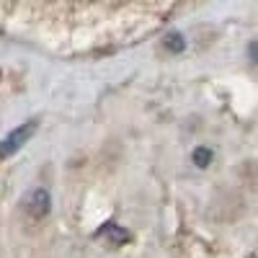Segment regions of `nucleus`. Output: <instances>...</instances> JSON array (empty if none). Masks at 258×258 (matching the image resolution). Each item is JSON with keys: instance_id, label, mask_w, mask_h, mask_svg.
Instances as JSON below:
<instances>
[{"instance_id": "1", "label": "nucleus", "mask_w": 258, "mask_h": 258, "mask_svg": "<svg viewBox=\"0 0 258 258\" xmlns=\"http://www.w3.org/2000/svg\"><path fill=\"white\" fill-rule=\"evenodd\" d=\"M36 126H39V121H36V119H29V121H24L21 126L11 129V132L0 140V160L11 158L13 153H18V150L36 135Z\"/></svg>"}, {"instance_id": "2", "label": "nucleus", "mask_w": 258, "mask_h": 258, "mask_svg": "<svg viewBox=\"0 0 258 258\" xmlns=\"http://www.w3.org/2000/svg\"><path fill=\"white\" fill-rule=\"evenodd\" d=\"M26 212L31 214L34 220H41V217H47L49 209H52V197H49V191L47 188H34L29 197H26Z\"/></svg>"}, {"instance_id": "3", "label": "nucleus", "mask_w": 258, "mask_h": 258, "mask_svg": "<svg viewBox=\"0 0 258 258\" xmlns=\"http://www.w3.org/2000/svg\"><path fill=\"white\" fill-rule=\"evenodd\" d=\"M98 235H101V238H109V243H114V245H124L126 240H132L129 230L121 227L119 222H106V225L98 230Z\"/></svg>"}, {"instance_id": "4", "label": "nucleus", "mask_w": 258, "mask_h": 258, "mask_svg": "<svg viewBox=\"0 0 258 258\" xmlns=\"http://www.w3.org/2000/svg\"><path fill=\"white\" fill-rule=\"evenodd\" d=\"M165 49H168V52H173V54L183 52V49H186V36H183L181 31H170V34H165Z\"/></svg>"}, {"instance_id": "5", "label": "nucleus", "mask_w": 258, "mask_h": 258, "mask_svg": "<svg viewBox=\"0 0 258 258\" xmlns=\"http://www.w3.org/2000/svg\"><path fill=\"white\" fill-rule=\"evenodd\" d=\"M191 160H194V165L197 168H207V165H212V160H214V153H212V147H197L191 153Z\"/></svg>"}, {"instance_id": "6", "label": "nucleus", "mask_w": 258, "mask_h": 258, "mask_svg": "<svg viewBox=\"0 0 258 258\" xmlns=\"http://www.w3.org/2000/svg\"><path fill=\"white\" fill-rule=\"evenodd\" d=\"M248 57H250V62H255V64H258V39L248 44Z\"/></svg>"}]
</instances>
